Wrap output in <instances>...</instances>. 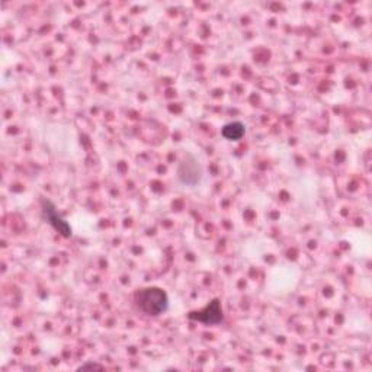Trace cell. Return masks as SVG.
<instances>
[{
    "mask_svg": "<svg viewBox=\"0 0 372 372\" xmlns=\"http://www.w3.org/2000/svg\"><path fill=\"white\" fill-rule=\"evenodd\" d=\"M169 295L160 286H146L137 289L134 306L147 317H160L169 310Z\"/></svg>",
    "mask_w": 372,
    "mask_h": 372,
    "instance_id": "cell-1",
    "label": "cell"
},
{
    "mask_svg": "<svg viewBox=\"0 0 372 372\" xmlns=\"http://www.w3.org/2000/svg\"><path fill=\"white\" fill-rule=\"evenodd\" d=\"M188 319L192 322L206 324V326L222 324L224 322V311H223L222 300L214 298L204 309L197 310V311H190L188 314Z\"/></svg>",
    "mask_w": 372,
    "mask_h": 372,
    "instance_id": "cell-2",
    "label": "cell"
},
{
    "mask_svg": "<svg viewBox=\"0 0 372 372\" xmlns=\"http://www.w3.org/2000/svg\"><path fill=\"white\" fill-rule=\"evenodd\" d=\"M177 177L184 185L195 186L201 182L202 168L198 159L192 155H186L177 166Z\"/></svg>",
    "mask_w": 372,
    "mask_h": 372,
    "instance_id": "cell-3",
    "label": "cell"
},
{
    "mask_svg": "<svg viewBox=\"0 0 372 372\" xmlns=\"http://www.w3.org/2000/svg\"><path fill=\"white\" fill-rule=\"evenodd\" d=\"M41 205H43V217L47 219V223L59 234H61L63 237H66V239L72 237V234H73L72 226L68 224L66 219L59 214L56 205L47 199H43Z\"/></svg>",
    "mask_w": 372,
    "mask_h": 372,
    "instance_id": "cell-4",
    "label": "cell"
},
{
    "mask_svg": "<svg viewBox=\"0 0 372 372\" xmlns=\"http://www.w3.org/2000/svg\"><path fill=\"white\" fill-rule=\"evenodd\" d=\"M244 134H246V127L240 121L228 122L222 128V135L228 141H239L243 139Z\"/></svg>",
    "mask_w": 372,
    "mask_h": 372,
    "instance_id": "cell-5",
    "label": "cell"
},
{
    "mask_svg": "<svg viewBox=\"0 0 372 372\" xmlns=\"http://www.w3.org/2000/svg\"><path fill=\"white\" fill-rule=\"evenodd\" d=\"M86 368H104V366L98 365V364H84L80 366V369H86Z\"/></svg>",
    "mask_w": 372,
    "mask_h": 372,
    "instance_id": "cell-6",
    "label": "cell"
}]
</instances>
